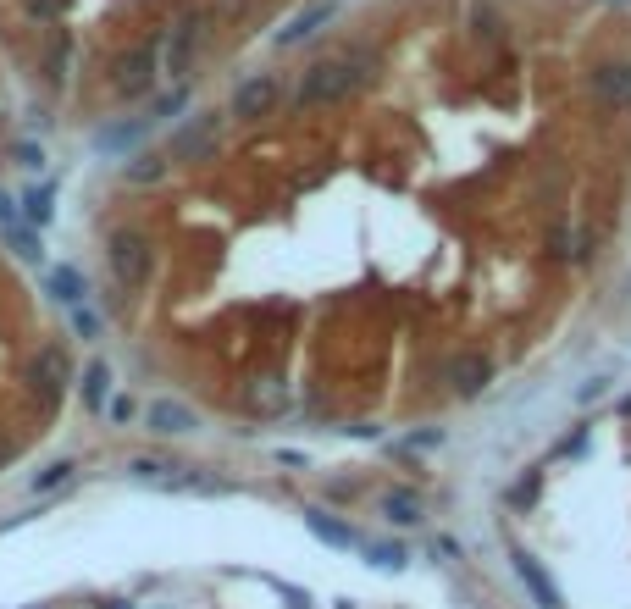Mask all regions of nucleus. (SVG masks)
<instances>
[{
  "mask_svg": "<svg viewBox=\"0 0 631 609\" xmlns=\"http://www.w3.org/2000/svg\"><path fill=\"white\" fill-rule=\"evenodd\" d=\"M366 78H371L366 61H322V67H310V72H305V84H299L294 106H299V111H310V106H333V100L355 95V89L366 84Z\"/></svg>",
  "mask_w": 631,
  "mask_h": 609,
  "instance_id": "obj_1",
  "label": "nucleus"
},
{
  "mask_svg": "<svg viewBox=\"0 0 631 609\" xmlns=\"http://www.w3.org/2000/svg\"><path fill=\"white\" fill-rule=\"evenodd\" d=\"M106 261H111V277H117L122 288H144L155 277L150 233H139V227H117V233L106 239Z\"/></svg>",
  "mask_w": 631,
  "mask_h": 609,
  "instance_id": "obj_2",
  "label": "nucleus"
},
{
  "mask_svg": "<svg viewBox=\"0 0 631 609\" xmlns=\"http://www.w3.org/2000/svg\"><path fill=\"white\" fill-rule=\"evenodd\" d=\"M155 72H161V50L144 39V45H133L128 56L117 61V72H111V89H117V95H128V100H139V95H150Z\"/></svg>",
  "mask_w": 631,
  "mask_h": 609,
  "instance_id": "obj_3",
  "label": "nucleus"
},
{
  "mask_svg": "<svg viewBox=\"0 0 631 609\" xmlns=\"http://www.w3.org/2000/svg\"><path fill=\"white\" fill-rule=\"evenodd\" d=\"M216 139H222V117H216V111H200L194 122H183V128L172 133L167 161H205L216 150Z\"/></svg>",
  "mask_w": 631,
  "mask_h": 609,
  "instance_id": "obj_4",
  "label": "nucleus"
},
{
  "mask_svg": "<svg viewBox=\"0 0 631 609\" xmlns=\"http://www.w3.org/2000/svg\"><path fill=\"white\" fill-rule=\"evenodd\" d=\"M200 39H205V12H183L178 23H172L167 45H161V72L183 78V72H189V61H194V50H200Z\"/></svg>",
  "mask_w": 631,
  "mask_h": 609,
  "instance_id": "obj_5",
  "label": "nucleus"
},
{
  "mask_svg": "<svg viewBox=\"0 0 631 609\" xmlns=\"http://www.w3.org/2000/svg\"><path fill=\"white\" fill-rule=\"evenodd\" d=\"M277 100H283V84H277L272 72H255V78H244L239 89H233V117L239 122H261V117H272L277 111Z\"/></svg>",
  "mask_w": 631,
  "mask_h": 609,
  "instance_id": "obj_6",
  "label": "nucleus"
},
{
  "mask_svg": "<svg viewBox=\"0 0 631 609\" xmlns=\"http://www.w3.org/2000/svg\"><path fill=\"white\" fill-rule=\"evenodd\" d=\"M587 89H593L598 106L631 111V61H604V67H593L587 72Z\"/></svg>",
  "mask_w": 631,
  "mask_h": 609,
  "instance_id": "obj_7",
  "label": "nucleus"
},
{
  "mask_svg": "<svg viewBox=\"0 0 631 609\" xmlns=\"http://www.w3.org/2000/svg\"><path fill=\"white\" fill-rule=\"evenodd\" d=\"M488 383H493V355H482V349H460V355L449 360V388L460 399L488 394Z\"/></svg>",
  "mask_w": 631,
  "mask_h": 609,
  "instance_id": "obj_8",
  "label": "nucleus"
},
{
  "mask_svg": "<svg viewBox=\"0 0 631 609\" xmlns=\"http://www.w3.org/2000/svg\"><path fill=\"white\" fill-rule=\"evenodd\" d=\"M144 427H150L155 438H189V432H200V416H194L183 399H150V405H144Z\"/></svg>",
  "mask_w": 631,
  "mask_h": 609,
  "instance_id": "obj_9",
  "label": "nucleus"
},
{
  "mask_svg": "<svg viewBox=\"0 0 631 609\" xmlns=\"http://www.w3.org/2000/svg\"><path fill=\"white\" fill-rule=\"evenodd\" d=\"M510 565H515V576L526 582V593H532V604L537 609H565V593H560V582L543 571V565L532 560L526 549H510Z\"/></svg>",
  "mask_w": 631,
  "mask_h": 609,
  "instance_id": "obj_10",
  "label": "nucleus"
},
{
  "mask_svg": "<svg viewBox=\"0 0 631 609\" xmlns=\"http://www.w3.org/2000/svg\"><path fill=\"white\" fill-rule=\"evenodd\" d=\"M78 383V377H72V360H67V349L61 344H45L34 355V388L45 399H56V394H67V388Z\"/></svg>",
  "mask_w": 631,
  "mask_h": 609,
  "instance_id": "obj_11",
  "label": "nucleus"
},
{
  "mask_svg": "<svg viewBox=\"0 0 631 609\" xmlns=\"http://www.w3.org/2000/svg\"><path fill=\"white\" fill-rule=\"evenodd\" d=\"M333 17H338V0H316V6H305V12H299L288 28H277V45H283V50L288 45H305V39L316 34L322 23H333Z\"/></svg>",
  "mask_w": 631,
  "mask_h": 609,
  "instance_id": "obj_12",
  "label": "nucleus"
},
{
  "mask_svg": "<svg viewBox=\"0 0 631 609\" xmlns=\"http://www.w3.org/2000/svg\"><path fill=\"white\" fill-rule=\"evenodd\" d=\"M45 78L56 89L72 78V34L67 28H50V39H45Z\"/></svg>",
  "mask_w": 631,
  "mask_h": 609,
  "instance_id": "obj_13",
  "label": "nucleus"
},
{
  "mask_svg": "<svg viewBox=\"0 0 631 609\" xmlns=\"http://www.w3.org/2000/svg\"><path fill=\"white\" fill-rule=\"evenodd\" d=\"M78 394H84L89 410H106L111 405V366L106 360H89L84 377H78Z\"/></svg>",
  "mask_w": 631,
  "mask_h": 609,
  "instance_id": "obj_14",
  "label": "nucleus"
},
{
  "mask_svg": "<svg viewBox=\"0 0 631 609\" xmlns=\"http://www.w3.org/2000/svg\"><path fill=\"white\" fill-rule=\"evenodd\" d=\"M305 526L316 532L322 543H333V549H360V538H355V526H344V521H333L327 510H305Z\"/></svg>",
  "mask_w": 631,
  "mask_h": 609,
  "instance_id": "obj_15",
  "label": "nucleus"
},
{
  "mask_svg": "<svg viewBox=\"0 0 631 609\" xmlns=\"http://www.w3.org/2000/svg\"><path fill=\"white\" fill-rule=\"evenodd\" d=\"M17 205H23V222L39 233V227H45L50 216H56V183H34V189H28Z\"/></svg>",
  "mask_w": 631,
  "mask_h": 609,
  "instance_id": "obj_16",
  "label": "nucleus"
},
{
  "mask_svg": "<svg viewBox=\"0 0 631 609\" xmlns=\"http://www.w3.org/2000/svg\"><path fill=\"white\" fill-rule=\"evenodd\" d=\"M45 288L61 299V305H84V299H89V283H84V272H78V266H56V272L45 277Z\"/></svg>",
  "mask_w": 631,
  "mask_h": 609,
  "instance_id": "obj_17",
  "label": "nucleus"
},
{
  "mask_svg": "<svg viewBox=\"0 0 631 609\" xmlns=\"http://www.w3.org/2000/svg\"><path fill=\"white\" fill-rule=\"evenodd\" d=\"M144 133H150V117H133V122H117V128H106L95 144L106 150V156H122V150H133V144H139Z\"/></svg>",
  "mask_w": 631,
  "mask_h": 609,
  "instance_id": "obj_18",
  "label": "nucleus"
},
{
  "mask_svg": "<svg viewBox=\"0 0 631 609\" xmlns=\"http://www.w3.org/2000/svg\"><path fill=\"white\" fill-rule=\"evenodd\" d=\"M167 167H172L167 156H155V150H139V156L122 161V183H161V178H167Z\"/></svg>",
  "mask_w": 631,
  "mask_h": 609,
  "instance_id": "obj_19",
  "label": "nucleus"
},
{
  "mask_svg": "<svg viewBox=\"0 0 631 609\" xmlns=\"http://www.w3.org/2000/svg\"><path fill=\"white\" fill-rule=\"evenodd\" d=\"M382 515H388L393 526H421V499L416 493H388V499H382Z\"/></svg>",
  "mask_w": 631,
  "mask_h": 609,
  "instance_id": "obj_20",
  "label": "nucleus"
},
{
  "mask_svg": "<svg viewBox=\"0 0 631 609\" xmlns=\"http://www.w3.org/2000/svg\"><path fill=\"white\" fill-rule=\"evenodd\" d=\"M6 244H12V250L23 255L28 266H39V261H45V239H39V233H34V227H28V222L6 227Z\"/></svg>",
  "mask_w": 631,
  "mask_h": 609,
  "instance_id": "obj_21",
  "label": "nucleus"
},
{
  "mask_svg": "<svg viewBox=\"0 0 631 609\" xmlns=\"http://www.w3.org/2000/svg\"><path fill=\"white\" fill-rule=\"evenodd\" d=\"M72 471H78V460H50V466L34 477V493H56V488H67Z\"/></svg>",
  "mask_w": 631,
  "mask_h": 609,
  "instance_id": "obj_22",
  "label": "nucleus"
},
{
  "mask_svg": "<svg viewBox=\"0 0 631 609\" xmlns=\"http://www.w3.org/2000/svg\"><path fill=\"white\" fill-rule=\"evenodd\" d=\"M366 560L377 565V571H405V549H399V543H371Z\"/></svg>",
  "mask_w": 631,
  "mask_h": 609,
  "instance_id": "obj_23",
  "label": "nucleus"
},
{
  "mask_svg": "<svg viewBox=\"0 0 631 609\" xmlns=\"http://www.w3.org/2000/svg\"><path fill=\"white\" fill-rule=\"evenodd\" d=\"M183 106H189V89H172V95H161V100H155V106H150V128H155V122H167V117H178V111Z\"/></svg>",
  "mask_w": 631,
  "mask_h": 609,
  "instance_id": "obj_24",
  "label": "nucleus"
},
{
  "mask_svg": "<svg viewBox=\"0 0 631 609\" xmlns=\"http://www.w3.org/2000/svg\"><path fill=\"white\" fill-rule=\"evenodd\" d=\"M100 327H106V322H100V311H89V305H72V333H78V338H100Z\"/></svg>",
  "mask_w": 631,
  "mask_h": 609,
  "instance_id": "obj_25",
  "label": "nucleus"
},
{
  "mask_svg": "<svg viewBox=\"0 0 631 609\" xmlns=\"http://www.w3.org/2000/svg\"><path fill=\"white\" fill-rule=\"evenodd\" d=\"M12 161H17V167H45V150H39V144H12Z\"/></svg>",
  "mask_w": 631,
  "mask_h": 609,
  "instance_id": "obj_26",
  "label": "nucleus"
},
{
  "mask_svg": "<svg viewBox=\"0 0 631 609\" xmlns=\"http://www.w3.org/2000/svg\"><path fill=\"white\" fill-rule=\"evenodd\" d=\"M106 416L117 421V427H128V421L139 416V405H133V399H111V405H106Z\"/></svg>",
  "mask_w": 631,
  "mask_h": 609,
  "instance_id": "obj_27",
  "label": "nucleus"
},
{
  "mask_svg": "<svg viewBox=\"0 0 631 609\" xmlns=\"http://www.w3.org/2000/svg\"><path fill=\"white\" fill-rule=\"evenodd\" d=\"M23 222V216H17V205H12V194L0 189V233H6V227H17Z\"/></svg>",
  "mask_w": 631,
  "mask_h": 609,
  "instance_id": "obj_28",
  "label": "nucleus"
},
{
  "mask_svg": "<svg viewBox=\"0 0 631 609\" xmlns=\"http://www.w3.org/2000/svg\"><path fill=\"white\" fill-rule=\"evenodd\" d=\"M626 410H631V399H626Z\"/></svg>",
  "mask_w": 631,
  "mask_h": 609,
  "instance_id": "obj_29",
  "label": "nucleus"
}]
</instances>
